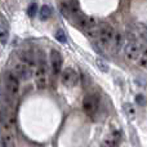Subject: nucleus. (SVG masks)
I'll return each mask as SVG.
<instances>
[{
  "mask_svg": "<svg viewBox=\"0 0 147 147\" xmlns=\"http://www.w3.org/2000/svg\"><path fill=\"white\" fill-rule=\"evenodd\" d=\"M114 32H115V30L112 28L111 25H109L106 22H101L97 26V40L103 47L111 45Z\"/></svg>",
  "mask_w": 147,
  "mask_h": 147,
  "instance_id": "1",
  "label": "nucleus"
},
{
  "mask_svg": "<svg viewBox=\"0 0 147 147\" xmlns=\"http://www.w3.org/2000/svg\"><path fill=\"white\" fill-rule=\"evenodd\" d=\"M5 92L10 98H16L20 93V79L10 71L5 74Z\"/></svg>",
  "mask_w": 147,
  "mask_h": 147,
  "instance_id": "2",
  "label": "nucleus"
},
{
  "mask_svg": "<svg viewBox=\"0 0 147 147\" xmlns=\"http://www.w3.org/2000/svg\"><path fill=\"white\" fill-rule=\"evenodd\" d=\"M14 123H16V117H14V115H13L10 107H8V106L1 107V109H0V124H1L3 129L13 132Z\"/></svg>",
  "mask_w": 147,
  "mask_h": 147,
  "instance_id": "3",
  "label": "nucleus"
},
{
  "mask_svg": "<svg viewBox=\"0 0 147 147\" xmlns=\"http://www.w3.org/2000/svg\"><path fill=\"white\" fill-rule=\"evenodd\" d=\"M48 83V75H47V63L44 61H40L36 66L35 71V85L39 90H43Z\"/></svg>",
  "mask_w": 147,
  "mask_h": 147,
  "instance_id": "4",
  "label": "nucleus"
},
{
  "mask_svg": "<svg viewBox=\"0 0 147 147\" xmlns=\"http://www.w3.org/2000/svg\"><path fill=\"white\" fill-rule=\"evenodd\" d=\"M99 109V99L94 94H88L83 99V110L89 116H93Z\"/></svg>",
  "mask_w": 147,
  "mask_h": 147,
  "instance_id": "5",
  "label": "nucleus"
},
{
  "mask_svg": "<svg viewBox=\"0 0 147 147\" xmlns=\"http://www.w3.org/2000/svg\"><path fill=\"white\" fill-rule=\"evenodd\" d=\"M61 81L65 86L72 88V86H75L79 81L78 74H76V71L74 69H71V67H67V69H65L61 71Z\"/></svg>",
  "mask_w": 147,
  "mask_h": 147,
  "instance_id": "6",
  "label": "nucleus"
},
{
  "mask_svg": "<svg viewBox=\"0 0 147 147\" xmlns=\"http://www.w3.org/2000/svg\"><path fill=\"white\" fill-rule=\"evenodd\" d=\"M13 74H14L18 79H22V80L27 81V80H30L31 76H32V69L26 66V65L22 63L21 61H17L14 63V66H13Z\"/></svg>",
  "mask_w": 147,
  "mask_h": 147,
  "instance_id": "7",
  "label": "nucleus"
},
{
  "mask_svg": "<svg viewBox=\"0 0 147 147\" xmlns=\"http://www.w3.org/2000/svg\"><path fill=\"white\" fill-rule=\"evenodd\" d=\"M124 53H125V57H127L129 61H137L138 57L141 56V47L138 43H128L124 45Z\"/></svg>",
  "mask_w": 147,
  "mask_h": 147,
  "instance_id": "8",
  "label": "nucleus"
},
{
  "mask_svg": "<svg viewBox=\"0 0 147 147\" xmlns=\"http://www.w3.org/2000/svg\"><path fill=\"white\" fill-rule=\"evenodd\" d=\"M51 63H52V69H53V72L59 74L62 71V66H63V58H62V54L59 53L58 51L53 49L51 52Z\"/></svg>",
  "mask_w": 147,
  "mask_h": 147,
  "instance_id": "9",
  "label": "nucleus"
},
{
  "mask_svg": "<svg viewBox=\"0 0 147 147\" xmlns=\"http://www.w3.org/2000/svg\"><path fill=\"white\" fill-rule=\"evenodd\" d=\"M0 145H1V147H16L13 132L3 129L1 134H0Z\"/></svg>",
  "mask_w": 147,
  "mask_h": 147,
  "instance_id": "10",
  "label": "nucleus"
},
{
  "mask_svg": "<svg viewBox=\"0 0 147 147\" xmlns=\"http://www.w3.org/2000/svg\"><path fill=\"white\" fill-rule=\"evenodd\" d=\"M9 39V25L3 16H0V43L4 45Z\"/></svg>",
  "mask_w": 147,
  "mask_h": 147,
  "instance_id": "11",
  "label": "nucleus"
},
{
  "mask_svg": "<svg viewBox=\"0 0 147 147\" xmlns=\"http://www.w3.org/2000/svg\"><path fill=\"white\" fill-rule=\"evenodd\" d=\"M124 36H123V34L120 32V31H115L114 32V36H112V47H114V51L116 52V53H119L120 51H121L123 48H124Z\"/></svg>",
  "mask_w": 147,
  "mask_h": 147,
  "instance_id": "12",
  "label": "nucleus"
},
{
  "mask_svg": "<svg viewBox=\"0 0 147 147\" xmlns=\"http://www.w3.org/2000/svg\"><path fill=\"white\" fill-rule=\"evenodd\" d=\"M22 63H25L26 66H28L30 69H34L35 67V59H34V57L31 56L30 53H27V52H25V53L21 54V59H20Z\"/></svg>",
  "mask_w": 147,
  "mask_h": 147,
  "instance_id": "13",
  "label": "nucleus"
},
{
  "mask_svg": "<svg viewBox=\"0 0 147 147\" xmlns=\"http://www.w3.org/2000/svg\"><path fill=\"white\" fill-rule=\"evenodd\" d=\"M123 109H124L125 115H127V116L129 117L130 120H133L136 117V114H137V111H136L134 105H132V103H124Z\"/></svg>",
  "mask_w": 147,
  "mask_h": 147,
  "instance_id": "14",
  "label": "nucleus"
},
{
  "mask_svg": "<svg viewBox=\"0 0 147 147\" xmlns=\"http://www.w3.org/2000/svg\"><path fill=\"white\" fill-rule=\"evenodd\" d=\"M52 16V9L49 5H43L40 9V20L41 21H45V20H49Z\"/></svg>",
  "mask_w": 147,
  "mask_h": 147,
  "instance_id": "15",
  "label": "nucleus"
},
{
  "mask_svg": "<svg viewBox=\"0 0 147 147\" xmlns=\"http://www.w3.org/2000/svg\"><path fill=\"white\" fill-rule=\"evenodd\" d=\"M138 65H140L142 69H146L147 66V54H146V51H143L141 53V56L138 57Z\"/></svg>",
  "mask_w": 147,
  "mask_h": 147,
  "instance_id": "16",
  "label": "nucleus"
},
{
  "mask_svg": "<svg viewBox=\"0 0 147 147\" xmlns=\"http://www.w3.org/2000/svg\"><path fill=\"white\" fill-rule=\"evenodd\" d=\"M36 13H38V4L32 3V4H30L27 8V14L30 16V17H35Z\"/></svg>",
  "mask_w": 147,
  "mask_h": 147,
  "instance_id": "17",
  "label": "nucleus"
},
{
  "mask_svg": "<svg viewBox=\"0 0 147 147\" xmlns=\"http://www.w3.org/2000/svg\"><path fill=\"white\" fill-rule=\"evenodd\" d=\"M96 63H97V66L99 67V70H101L102 72H109V65H107L103 59H97Z\"/></svg>",
  "mask_w": 147,
  "mask_h": 147,
  "instance_id": "18",
  "label": "nucleus"
},
{
  "mask_svg": "<svg viewBox=\"0 0 147 147\" xmlns=\"http://www.w3.org/2000/svg\"><path fill=\"white\" fill-rule=\"evenodd\" d=\"M54 36H56V39L59 41V43H66V34H65L61 28L56 31V35Z\"/></svg>",
  "mask_w": 147,
  "mask_h": 147,
  "instance_id": "19",
  "label": "nucleus"
},
{
  "mask_svg": "<svg viewBox=\"0 0 147 147\" xmlns=\"http://www.w3.org/2000/svg\"><path fill=\"white\" fill-rule=\"evenodd\" d=\"M136 103L138 105V106H145L146 105V98L143 94H137L136 96Z\"/></svg>",
  "mask_w": 147,
  "mask_h": 147,
  "instance_id": "20",
  "label": "nucleus"
},
{
  "mask_svg": "<svg viewBox=\"0 0 147 147\" xmlns=\"http://www.w3.org/2000/svg\"><path fill=\"white\" fill-rule=\"evenodd\" d=\"M61 12L63 16H66V17H69V16H71V13H70V8H69V4H66V3H62L61 4Z\"/></svg>",
  "mask_w": 147,
  "mask_h": 147,
  "instance_id": "21",
  "label": "nucleus"
},
{
  "mask_svg": "<svg viewBox=\"0 0 147 147\" xmlns=\"http://www.w3.org/2000/svg\"><path fill=\"white\" fill-rule=\"evenodd\" d=\"M102 147H109V146H105V145H103V146H102Z\"/></svg>",
  "mask_w": 147,
  "mask_h": 147,
  "instance_id": "22",
  "label": "nucleus"
}]
</instances>
